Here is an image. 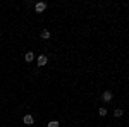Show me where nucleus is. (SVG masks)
<instances>
[{"label": "nucleus", "mask_w": 129, "mask_h": 127, "mask_svg": "<svg viewBox=\"0 0 129 127\" xmlns=\"http://www.w3.org/2000/svg\"><path fill=\"white\" fill-rule=\"evenodd\" d=\"M47 127H60V124L57 122V120H50L48 124H47Z\"/></svg>", "instance_id": "1a4fd4ad"}, {"label": "nucleus", "mask_w": 129, "mask_h": 127, "mask_svg": "<svg viewBox=\"0 0 129 127\" xmlns=\"http://www.w3.org/2000/svg\"><path fill=\"white\" fill-rule=\"evenodd\" d=\"M40 36H41L43 39H48V38H50V31H48V29H41Z\"/></svg>", "instance_id": "0eeeda50"}, {"label": "nucleus", "mask_w": 129, "mask_h": 127, "mask_svg": "<svg viewBox=\"0 0 129 127\" xmlns=\"http://www.w3.org/2000/svg\"><path fill=\"white\" fill-rule=\"evenodd\" d=\"M122 115H124V110H122V108H115V110H114V117H122Z\"/></svg>", "instance_id": "423d86ee"}, {"label": "nucleus", "mask_w": 129, "mask_h": 127, "mask_svg": "<svg viewBox=\"0 0 129 127\" xmlns=\"http://www.w3.org/2000/svg\"><path fill=\"white\" fill-rule=\"evenodd\" d=\"M24 60H26L28 64H29V62H33V60H35V53H33V52H28V53H24Z\"/></svg>", "instance_id": "39448f33"}, {"label": "nucleus", "mask_w": 129, "mask_h": 127, "mask_svg": "<svg viewBox=\"0 0 129 127\" xmlns=\"http://www.w3.org/2000/svg\"><path fill=\"white\" fill-rule=\"evenodd\" d=\"M112 98H114V95H112L110 91H103V95H102V100H103L105 103H109V101H112Z\"/></svg>", "instance_id": "7ed1b4c3"}, {"label": "nucleus", "mask_w": 129, "mask_h": 127, "mask_svg": "<svg viewBox=\"0 0 129 127\" xmlns=\"http://www.w3.org/2000/svg\"><path fill=\"white\" fill-rule=\"evenodd\" d=\"M107 113H109V112H107V108H105V107L98 108V115H100V117H105V115H107Z\"/></svg>", "instance_id": "6e6552de"}, {"label": "nucleus", "mask_w": 129, "mask_h": 127, "mask_svg": "<svg viewBox=\"0 0 129 127\" xmlns=\"http://www.w3.org/2000/svg\"><path fill=\"white\" fill-rule=\"evenodd\" d=\"M22 122H24V124H28V125H33V124H35V117L28 113V115H24V118H22Z\"/></svg>", "instance_id": "20e7f679"}, {"label": "nucleus", "mask_w": 129, "mask_h": 127, "mask_svg": "<svg viewBox=\"0 0 129 127\" xmlns=\"http://www.w3.org/2000/svg\"><path fill=\"white\" fill-rule=\"evenodd\" d=\"M36 64H38V67H45L48 64V57L47 55H38L36 57Z\"/></svg>", "instance_id": "f257e3e1"}, {"label": "nucleus", "mask_w": 129, "mask_h": 127, "mask_svg": "<svg viewBox=\"0 0 129 127\" xmlns=\"http://www.w3.org/2000/svg\"><path fill=\"white\" fill-rule=\"evenodd\" d=\"M35 10L41 14V12H45L47 10V2H38V4H35Z\"/></svg>", "instance_id": "f03ea898"}]
</instances>
